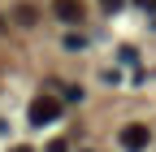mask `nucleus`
Wrapping results in <instances>:
<instances>
[{
    "mask_svg": "<svg viewBox=\"0 0 156 152\" xmlns=\"http://www.w3.org/2000/svg\"><path fill=\"white\" fill-rule=\"evenodd\" d=\"M48 122H61V100L56 96H35L30 100V126H48Z\"/></svg>",
    "mask_w": 156,
    "mask_h": 152,
    "instance_id": "obj_1",
    "label": "nucleus"
},
{
    "mask_svg": "<svg viewBox=\"0 0 156 152\" xmlns=\"http://www.w3.org/2000/svg\"><path fill=\"white\" fill-rule=\"evenodd\" d=\"M52 13H56V22H65V26H78L87 17L83 0H52Z\"/></svg>",
    "mask_w": 156,
    "mask_h": 152,
    "instance_id": "obj_2",
    "label": "nucleus"
},
{
    "mask_svg": "<svg viewBox=\"0 0 156 152\" xmlns=\"http://www.w3.org/2000/svg\"><path fill=\"white\" fill-rule=\"evenodd\" d=\"M122 148L126 152H139V148H147V126H139V122H130V126H122Z\"/></svg>",
    "mask_w": 156,
    "mask_h": 152,
    "instance_id": "obj_3",
    "label": "nucleus"
},
{
    "mask_svg": "<svg viewBox=\"0 0 156 152\" xmlns=\"http://www.w3.org/2000/svg\"><path fill=\"white\" fill-rule=\"evenodd\" d=\"M13 17H17V26H35V9H30V5H17Z\"/></svg>",
    "mask_w": 156,
    "mask_h": 152,
    "instance_id": "obj_4",
    "label": "nucleus"
},
{
    "mask_svg": "<svg viewBox=\"0 0 156 152\" xmlns=\"http://www.w3.org/2000/svg\"><path fill=\"white\" fill-rule=\"evenodd\" d=\"M48 152H69V148H65V139H52V143H48Z\"/></svg>",
    "mask_w": 156,
    "mask_h": 152,
    "instance_id": "obj_5",
    "label": "nucleus"
},
{
    "mask_svg": "<svg viewBox=\"0 0 156 152\" xmlns=\"http://www.w3.org/2000/svg\"><path fill=\"white\" fill-rule=\"evenodd\" d=\"M100 5H104V9L113 13V9H122V5H126V0H100Z\"/></svg>",
    "mask_w": 156,
    "mask_h": 152,
    "instance_id": "obj_6",
    "label": "nucleus"
},
{
    "mask_svg": "<svg viewBox=\"0 0 156 152\" xmlns=\"http://www.w3.org/2000/svg\"><path fill=\"white\" fill-rule=\"evenodd\" d=\"M13 152H30V148H13Z\"/></svg>",
    "mask_w": 156,
    "mask_h": 152,
    "instance_id": "obj_7",
    "label": "nucleus"
},
{
    "mask_svg": "<svg viewBox=\"0 0 156 152\" xmlns=\"http://www.w3.org/2000/svg\"><path fill=\"white\" fill-rule=\"evenodd\" d=\"M0 31H5V17H0Z\"/></svg>",
    "mask_w": 156,
    "mask_h": 152,
    "instance_id": "obj_8",
    "label": "nucleus"
},
{
    "mask_svg": "<svg viewBox=\"0 0 156 152\" xmlns=\"http://www.w3.org/2000/svg\"><path fill=\"white\" fill-rule=\"evenodd\" d=\"M152 9H156V5H152Z\"/></svg>",
    "mask_w": 156,
    "mask_h": 152,
    "instance_id": "obj_9",
    "label": "nucleus"
}]
</instances>
